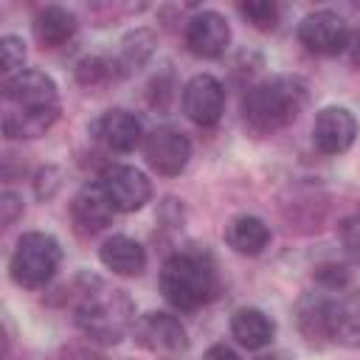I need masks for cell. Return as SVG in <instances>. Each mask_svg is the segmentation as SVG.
Segmentation results:
<instances>
[{
	"mask_svg": "<svg viewBox=\"0 0 360 360\" xmlns=\"http://www.w3.org/2000/svg\"><path fill=\"white\" fill-rule=\"evenodd\" d=\"M56 82L42 70H20L3 82V132L6 138H39L59 118Z\"/></svg>",
	"mask_w": 360,
	"mask_h": 360,
	"instance_id": "6da1fadb",
	"label": "cell"
},
{
	"mask_svg": "<svg viewBox=\"0 0 360 360\" xmlns=\"http://www.w3.org/2000/svg\"><path fill=\"white\" fill-rule=\"evenodd\" d=\"M298 332L312 346L360 349V290H326L298 301Z\"/></svg>",
	"mask_w": 360,
	"mask_h": 360,
	"instance_id": "7a4b0ae2",
	"label": "cell"
},
{
	"mask_svg": "<svg viewBox=\"0 0 360 360\" xmlns=\"http://www.w3.org/2000/svg\"><path fill=\"white\" fill-rule=\"evenodd\" d=\"M135 301L127 290L110 287L98 278H87V284L76 295V326L84 338L112 346L121 343L135 329Z\"/></svg>",
	"mask_w": 360,
	"mask_h": 360,
	"instance_id": "3957f363",
	"label": "cell"
},
{
	"mask_svg": "<svg viewBox=\"0 0 360 360\" xmlns=\"http://www.w3.org/2000/svg\"><path fill=\"white\" fill-rule=\"evenodd\" d=\"M307 107V84L298 76H270L256 82L242 98V118L250 132L273 135L290 127Z\"/></svg>",
	"mask_w": 360,
	"mask_h": 360,
	"instance_id": "277c9868",
	"label": "cell"
},
{
	"mask_svg": "<svg viewBox=\"0 0 360 360\" xmlns=\"http://www.w3.org/2000/svg\"><path fill=\"white\" fill-rule=\"evenodd\" d=\"M158 284H160L163 298L174 309L191 312L217 295V270L208 253L180 250L163 262Z\"/></svg>",
	"mask_w": 360,
	"mask_h": 360,
	"instance_id": "5b68a950",
	"label": "cell"
},
{
	"mask_svg": "<svg viewBox=\"0 0 360 360\" xmlns=\"http://www.w3.org/2000/svg\"><path fill=\"white\" fill-rule=\"evenodd\" d=\"M59 262H62L59 242L51 233L28 231V233H22L17 239V248H14L11 259H8V270H11V278L20 287L39 290L56 276Z\"/></svg>",
	"mask_w": 360,
	"mask_h": 360,
	"instance_id": "8992f818",
	"label": "cell"
},
{
	"mask_svg": "<svg viewBox=\"0 0 360 360\" xmlns=\"http://www.w3.org/2000/svg\"><path fill=\"white\" fill-rule=\"evenodd\" d=\"M349 25L338 11L329 8H318L309 11L307 17H301L298 22V42L315 53V56H338L349 48Z\"/></svg>",
	"mask_w": 360,
	"mask_h": 360,
	"instance_id": "52a82bcc",
	"label": "cell"
},
{
	"mask_svg": "<svg viewBox=\"0 0 360 360\" xmlns=\"http://www.w3.org/2000/svg\"><path fill=\"white\" fill-rule=\"evenodd\" d=\"M135 343L158 357H174L188 349V335L180 318L169 312H146L135 321Z\"/></svg>",
	"mask_w": 360,
	"mask_h": 360,
	"instance_id": "ba28073f",
	"label": "cell"
},
{
	"mask_svg": "<svg viewBox=\"0 0 360 360\" xmlns=\"http://www.w3.org/2000/svg\"><path fill=\"white\" fill-rule=\"evenodd\" d=\"M143 158L152 172L177 177L191 160V141L177 127H155L143 138Z\"/></svg>",
	"mask_w": 360,
	"mask_h": 360,
	"instance_id": "9c48e42d",
	"label": "cell"
},
{
	"mask_svg": "<svg viewBox=\"0 0 360 360\" xmlns=\"http://www.w3.org/2000/svg\"><path fill=\"white\" fill-rule=\"evenodd\" d=\"M98 186L121 214H132L143 208L152 197V183L135 166H107L98 177Z\"/></svg>",
	"mask_w": 360,
	"mask_h": 360,
	"instance_id": "30bf717a",
	"label": "cell"
},
{
	"mask_svg": "<svg viewBox=\"0 0 360 360\" xmlns=\"http://www.w3.org/2000/svg\"><path fill=\"white\" fill-rule=\"evenodd\" d=\"M183 112L197 127H217L225 112V87L211 73H197L183 87Z\"/></svg>",
	"mask_w": 360,
	"mask_h": 360,
	"instance_id": "8fae6325",
	"label": "cell"
},
{
	"mask_svg": "<svg viewBox=\"0 0 360 360\" xmlns=\"http://www.w3.org/2000/svg\"><path fill=\"white\" fill-rule=\"evenodd\" d=\"M357 138V118L352 110L329 104L318 110L315 124H312V143L321 155H343L352 149Z\"/></svg>",
	"mask_w": 360,
	"mask_h": 360,
	"instance_id": "7c38bea8",
	"label": "cell"
},
{
	"mask_svg": "<svg viewBox=\"0 0 360 360\" xmlns=\"http://www.w3.org/2000/svg\"><path fill=\"white\" fill-rule=\"evenodd\" d=\"M186 48L200 56V59H217L228 51L231 42V25L222 14L217 11H197L186 20V31H183Z\"/></svg>",
	"mask_w": 360,
	"mask_h": 360,
	"instance_id": "4fadbf2b",
	"label": "cell"
},
{
	"mask_svg": "<svg viewBox=\"0 0 360 360\" xmlns=\"http://www.w3.org/2000/svg\"><path fill=\"white\" fill-rule=\"evenodd\" d=\"M70 217H73V228L79 233L93 236L112 222L115 205L110 202V197L104 194V188L98 183H87L76 191V197L70 202Z\"/></svg>",
	"mask_w": 360,
	"mask_h": 360,
	"instance_id": "5bb4252c",
	"label": "cell"
},
{
	"mask_svg": "<svg viewBox=\"0 0 360 360\" xmlns=\"http://www.w3.org/2000/svg\"><path fill=\"white\" fill-rule=\"evenodd\" d=\"M96 138L110 149V152H132L141 141H143V124L135 112L129 110H107L98 121H96Z\"/></svg>",
	"mask_w": 360,
	"mask_h": 360,
	"instance_id": "9a60e30c",
	"label": "cell"
},
{
	"mask_svg": "<svg viewBox=\"0 0 360 360\" xmlns=\"http://www.w3.org/2000/svg\"><path fill=\"white\" fill-rule=\"evenodd\" d=\"M98 259L115 276H141L146 267V250L132 236L115 233L98 248Z\"/></svg>",
	"mask_w": 360,
	"mask_h": 360,
	"instance_id": "2e32d148",
	"label": "cell"
},
{
	"mask_svg": "<svg viewBox=\"0 0 360 360\" xmlns=\"http://www.w3.org/2000/svg\"><path fill=\"white\" fill-rule=\"evenodd\" d=\"M231 335L236 338L239 346L256 352V349L270 346V340L276 335V323L267 312H262L256 307H242L231 318Z\"/></svg>",
	"mask_w": 360,
	"mask_h": 360,
	"instance_id": "e0dca14e",
	"label": "cell"
},
{
	"mask_svg": "<svg viewBox=\"0 0 360 360\" xmlns=\"http://www.w3.org/2000/svg\"><path fill=\"white\" fill-rule=\"evenodd\" d=\"M76 14L65 6H45L34 17V37L42 48H59L76 34Z\"/></svg>",
	"mask_w": 360,
	"mask_h": 360,
	"instance_id": "ac0fdd59",
	"label": "cell"
},
{
	"mask_svg": "<svg viewBox=\"0 0 360 360\" xmlns=\"http://www.w3.org/2000/svg\"><path fill=\"white\" fill-rule=\"evenodd\" d=\"M225 242L242 256H259L270 245V228L253 214H239L225 225Z\"/></svg>",
	"mask_w": 360,
	"mask_h": 360,
	"instance_id": "d6986e66",
	"label": "cell"
},
{
	"mask_svg": "<svg viewBox=\"0 0 360 360\" xmlns=\"http://www.w3.org/2000/svg\"><path fill=\"white\" fill-rule=\"evenodd\" d=\"M152 45H155V37H152V31H143V28L135 31V34H129V37H124L118 53L110 59L112 73H115V76H129V73H135V70L152 56Z\"/></svg>",
	"mask_w": 360,
	"mask_h": 360,
	"instance_id": "ffe728a7",
	"label": "cell"
},
{
	"mask_svg": "<svg viewBox=\"0 0 360 360\" xmlns=\"http://www.w3.org/2000/svg\"><path fill=\"white\" fill-rule=\"evenodd\" d=\"M239 14L259 31H273L281 20V6L273 0H248L239 3Z\"/></svg>",
	"mask_w": 360,
	"mask_h": 360,
	"instance_id": "44dd1931",
	"label": "cell"
},
{
	"mask_svg": "<svg viewBox=\"0 0 360 360\" xmlns=\"http://www.w3.org/2000/svg\"><path fill=\"white\" fill-rule=\"evenodd\" d=\"M22 62H25V45H22V39L6 34L0 39V70L6 73V79L17 76L22 70Z\"/></svg>",
	"mask_w": 360,
	"mask_h": 360,
	"instance_id": "7402d4cb",
	"label": "cell"
},
{
	"mask_svg": "<svg viewBox=\"0 0 360 360\" xmlns=\"http://www.w3.org/2000/svg\"><path fill=\"white\" fill-rule=\"evenodd\" d=\"M110 76H115V73H112L110 59H104V56H84L76 65V79L82 84H98V82H104Z\"/></svg>",
	"mask_w": 360,
	"mask_h": 360,
	"instance_id": "603a6c76",
	"label": "cell"
},
{
	"mask_svg": "<svg viewBox=\"0 0 360 360\" xmlns=\"http://www.w3.org/2000/svg\"><path fill=\"white\" fill-rule=\"evenodd\" d=\"M340 242L352 259L360 262V214H352L340 222Z\"/></svg>",
	"mask_w": 360,
	"mask_h": 360,
	"instance_id": "cb8c5ba5",
	"label": "cell"
},
{
	"mask_svg": "<svg viewBox=\"0 0 360 360\" xmlns=\"http://www.w3.org/2000/svg\"><path fill=\"white\" fill-rule=\"evenodd\" d=\"M22 214V200H20V194H14V191H3L0 194V219H3V225H14V219Z\"/></svg>",
	"mask_w": 360,
	"mask_h": 360,
	"instance_id": "d4e9b609",
	"label": "cell"
},
{
	"mask_svg": "<svg viewBox=\"0 0 360 360\" xmlns=\"http://www.w3.org/2000/svg\"><path fill=\"white\" fill-rule=\"evenodd\" d=\"M59 360H104V354L96 352V349H90V346L73 343V346H65V349H62Z\"/></svg>",
	"mask_w": 360,
	"mask_h": 360,
	"instance_id": "484cf974",
	"label": "cell"
},
{
	"mask_svg": "<svg viewBox=\"0 0 360 360\" xmlns=\"http://www.w3.org/2000/svg\"><path fill=\"white\" fill-rule=\"evenodd\" d=\"M202 360H242L231 346H225V343H214V346H208V352L202 354Z\"/></svg>",
	"mask_w": 360,
	"mask_h": 360,
	"instance_id": "4316f807",
	"label": "cell"
},
{
	"mask_svg": "<svg viewBox=\"0 0 360 360\" xmlns=\"http://www.w3.org/2000/svg\"><path fill=\"white\" fill-rule=\"evenodd\" d=\"M346 53H349V59H352V65H354V68H360V28H357V31H352V37H349V48H346Z\"/></svg>",
	"mask_w": 360,
	"mask_h": 360,
	"instance_id": "83f0119b",
	"label": "cell"
},
{
	"mask_svg": "<svg viewBox=\"0 0 360 360\" xmlns=\"http://www.w3.org/2000/svg\"><path fill=\"white\" fill-rule=\"evenodd\" d=\"M259 360H287V354L276 352V354H264V357H259Z\"/></svg>",
	"mask_w": 360,
	"mask_h": 360,
	"instance_id": "f1b7e54d",
	"label": "cell"
}]
</instances>
